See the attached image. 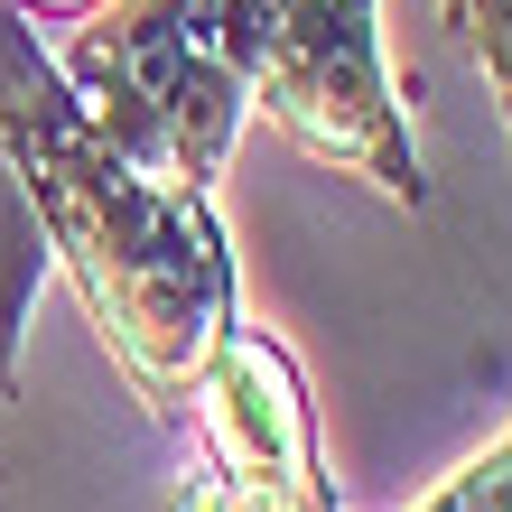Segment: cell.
Instances as JSON below:
<instances>
[{
	"label": "cell",
	"mask_w": 512,
	"mask_h": 512,
	"mask_svg": "<svg viewBox=\"0 0 512 512\" xmlns=\"http://www.w3.org/2000/svg\"><path fill=\"white\" fill-rule=\"evenodd\" d=\"M0 159H10L47 261H66L103 345L149 401H187V382L233 336V252L196 187H159L94 131L66 75L28 47L0 0Z\"/></svg>",
	"instance_id": "1"
},
{
	"label": "cell",
	"mask_w": 512,
	"mask_h": 512,
	"mask_svg": "<svg viewBox=\"0 0 512 512\" xmlns=\"http://www.w3.org/2000/svg\"><path fill=\"white\" fill-rule=\"evenodd\" d=\"M261 28L270 0H131L84 28L56 75L140 177L205 196L252 112Z\"/></svg>",
	"instance_id": "2"
},
{
	"label": "cell",
	"mask_w": 512,
	"mask_h": 512,
	"mask_svg": "<svg viewBox=\"0 0 512 512\" xmlns=\"http://www.w3.org/2000/svg\"><path fill=\"white\" fill-rule=\"evenodd\" d=\"M252 112L270 131H289L317 168L364 177L391 205H419V149L382 75L373 0H270Z\"/></svg>",
	"instance_id": "3"
},
{
	"label": "cell",
	"mask_w": 512,
	"mask_h": 512,
	"mask_svg": "<svg viewBox=\"0 0 512 512\" xmlns=\"http://www.w3.org/2000/svg\"><path fill=\"white\" fill-rule=\"evenodd\" d=\"M196 419V494L187 512H336L317 485V438H308V391L298 364L270 336L233 326L215 364L187 382Z\"/></svg>",
	"instance_id": "4"
},
{
	"label": "cell",
	"mask_w": 512,
	"mask_h": 512,
	"mask_svg": "<svg viewBox=\"0 0 512 512\" xmlns=\"http://www.w3.org/2000/svg\"><path fill=\"white\" fill-rule=\"evenodd\" d=\"M38 261H47V233H38V215H28L10 159H0V391H10V345H19L28 289H38Z\"/></svg>",
	"instance_id": "5"
},
{
	"label": "cell",
	"mask_w": 512,
	"mask_h": 512,
	"mask_svg": "<svg viewBox=\"0 0 512 512\" xmlns=\"http://www.w3.org/2000/svg\"><path fill=\"white\" fill-rule=\"evenodd\" d=\"M419 512H512V429H503L475 466H457Z\"/></svg>",
	"instance_id": "6"
},
{
	"label": "cell",
	"mask_w": 512,
	"mask_h": 512,
	"mask_svg": "<svg viewBox=\"0 0 512 512\" xmlns=\"http://www.w3.org/2000/svg\"><path fill=\"white\" fill-rule=\"evenodd\" d=\"M457 28H466L475 66H485L494 103H503V131H512V0H457Z\"/></svg>",
	"instance_id": "7"
},
{
	"label": "cell",
	"mask_w": 512,
	"mask_h": 512,
	"mask_svg": "<svg viewBox=\"0 0 512 512\" xmlns=\"http://www.w3.org/2000/svg\"><path fill=\"white\" fill-rule=\"evenodd\" d=\"M10 10H19V19H94L103 0H10Z\"/></svg>",
	"instance_id": "8"
}]
</instances>
